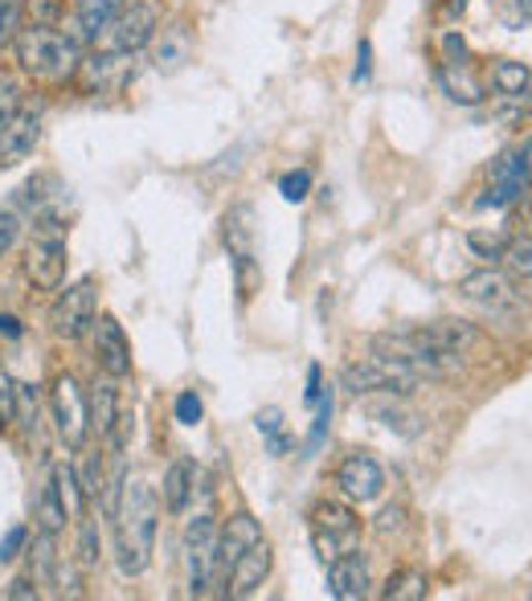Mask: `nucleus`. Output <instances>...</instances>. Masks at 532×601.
I'll return each mask as SVG.
<instances>
[{
    "label": "nucleus",
    "mask_w": 532,
    "mask_h": 601,
    "mask_svg": "<svg viewBox=\"0 0 532 601\" xmlns=\"http://www.w3.org/2000/svg\"><path fill=\"white\" fill-rule=\"evenodd\" d=\"M115 524V564L123 577H140L152 564L156 552V532H160V499L144 479L123 483L120 504L111 511Z\"/></svg>",
    "instance_id": "1"
},
{
    "label": "nucleus",
    "mask_w": 532,
    "mask_h": 601,
    "mask_svg": "<svg viewBox=\"0 0 532 601\" xmlns=\"http://www.w3.org/2000/svg\"><path fill=\"white\" fill-rule=\"evenodd\" d=\"M369 356L377 364H386L389 373L410 376L418 385H422V381H454V376L463 373V356H459V352L426 340V335L413 332V328L372 335Z\"/></svg>",
    "instance_id": "2"
},
{
    "label": "nucleus",
    "mask_w": 532,
    "mask_h": 601,
    "mask_svg": "<svg viewBox=\"0 0 532 601\" xmlns=\"http://www.w3.org/2000/svg\"><path fill=\"white\" fill-rule=\"evenodd\" d=\"M13 54L17 66L25 70L33 82H50V86H62L79 74L82 66V45L79 38H70L53 25H25L13 38Z\"/></svg>",
    "instance_id": "3"
},
{
    "label": "nucleus",
    "mask_w": 532,
    "mask_h": 601,
    "mask_svg": "<svg viewBox=\"0 0 532 601\" xmlns=\"http://www.w3.org/2000/svg\"><path fill=\"white\" fill-rule=\"evenodd\" d=\"M66 234H62V221L58 217H41L38 234L25 250V274L38 291H62L66 282Z\"/></svg>",
    "instance_id": "4"
},
{
    "label": "nucleus",
    "mask_w": 532,
    "mask_h": 601,
    "mask_svg": "<svg viewBox=\"0 0 532 601\" xmlns=\"http://www.w3.org/2000/svg\"><path fill=\"white\" fill-rule=\"evenodd\" d=\"M50 410H53V429L66 450H82L86 438H91V401H86V388L74 381V376H58L50 393Z\"/></svg>",
    "instance_id": "5"
},
{
    "label": "nucleus",
    "mask_w": 532,
    "mask_h": 601,
    "mask_svg": "<svg viewBox=\"0 0 532 601\" xmlns=\"http://www.w3.org/2000/svg\"><path fill=\"white\" fill-rule=\"evenodd\" d=\"M94 320H99V287H94V279L74 282V287H66V291L53 299L50 332L58 340H79V335L91 332Z\"/></svg>",
    "instance_id": "6"
},
{
    "label": "nucleus",
    "mask_w": 532,
    "mask_h": 601,
    "mask_svg": "<svg viewBox=\"0 0 532 601\" xmlns=\"http://www.w3.org/2000/svg\"><path fill=\"white\" fill-rule=\"evenodd\" d=\"M357 540H360V520L352 508H345V504H319L311 511V548H316V557L324 564L336 561L348 548H357Z\"/></svg>",
    "instance_id": "7"
},
{
    "label": "nucleus",
    "mask_w": 532,
    "mask_h": 601,
    "mask_svg": "<svg viewBox=\"0 0 532 601\" xmlns=\"http://www.w3.org/2000/svg\"><path fill=\"white\" fill-rule=\"evenodd\" d=\"M213 564H217V524L209 511L185 528V586L193 598H205L213 586Z\"/></svg>",
    "instance_id": "8"
},
{
    "label": "nucleus",
    "mask_w": 532,
    "mask_h": 601,
    "mask_svg": "<svg viewBox=\"0 0 532 601\" xmlns=\"http://www.w3.org/2000/svg\"><path fill=\"white\" fill-rule=\"evenodd\" d=\"M135 79V54H127V50H99V54L82 58L79 74H74V82L82 86V94H103V99H111V94H123L127 91V82Z\"/></svg>",
    "instance_id": "9"
},
{
    "label": "nucleus",
    "mask_w": 532,
    "mask_h": 601,
    "mask_svg": "<svg viewBox=\"0 0 532 601\" xmlns=\"http://www.w3.org/2000/svg\"><path fill=\"white\" fill-rule=\"evenodd\" d=\"M254 214L246 205L238 209H229L226 221H222V238H226V250H229V262H234V274H238V291L242 299H250L254 287L263 282L258 267H254Z\"/></svg>",
    "instance_id": "10"
},
{
    "label": "nucleus",
    "mask_w": 532,
    "mask_h": 601,
    "mask_svg": "<svg viewBox=\"0 0 532 601\" xmlns=\"http://www.w3.org/2000/svg\"><path fill=\"white\" fill-rule=\"evenodd\" d=\"M459 294H463L467 303L492 311V315H516V311L524 308L520 291L500 270H471V274H463V279H459Z\"/></svg>",
    "instance_id": "11"
},
{
    "label": "nucleus",
    "mask_w": 532,
    "mask_h": 601,
    "mask_svg": "<svg viewBox=\"0 0 532 601\" xmlns=\"http://www.w3.org/2000/svg\"><path fill=\"white\" fill-rule=\"evenodd\" d=\"M532 185V168H529V152L524 147H512L500 160L492 164V185H488V197L479 205H492V209H508L516 205Z\"/></svg>",
    "instance_id": "12"
},
{
    "label": "nucleus",
    "mask_w": 532,
    "mask_h": 601,
    "mask_svg": "<svg viewBox=\"0 0 532 601\" xmlns=\"http://www.w3.org/2000/svg\"><path fill=\"white\" fill-rule=\"evenodd\" d=\"M340 381H345V388H352L357 397H410V393H418V381H410V376H401V373H389L386 364H377L372 356L360 364H348L345 373H340Z\"/></svg>",
    "instance_id": "13"
},
{
    "label": "nucleus",
    "mask_w": 532,
    "mask_h": 601,
    "mask_svg": "<svg viewBox=\"0 0 532 601\" xmlns=\"http://www.w3.org/2000/svg\"><path fill=\"white\" fill-rule=\"evenodd\" d=\"M160 29V13L152 0H132V4H123V13L115 17V25L106 29L111 33V45L115 50H127V54H140L147 41L156 38Z\"/></svg>",
    "instance_id": "14"
},
{
    "label": "nucleus",
    "mask_w": 532,
    "mask_h": 601,
    "mask_svg": "<svg viewBox=\"0 0 532 601\" xmlns=\"http://www.w3.org/2000/svg\"><path fill=\"white\" fill-rule=\"evenodd\" d=\"M94 361L115 381H123V376L132 373V344H127L123 323L115 315H99L94 320Z\"/></svg>",
    "instance_id": "15"
},
{
    "label": "nucleus",
    "mask_w": 532,
    "mask_h": 601,
    "mask_svg": "<svg viewBox=\"0 0 532 601\" xmlns=\"http://www.w3.org/2000/svg\"><path fill=\"white\" fill-rule=\"evenodd\" d=\"M254 540H263V528H258V520H254L250 511H238V516H229L226 528L217 532V564H213V586H226L229 564L238 561V557L254 545Z\"/></svg>",
    "instance_id": "16"
},
{
    "label": "nucleus",
    "mask_w": 532,
    "mask_h": 601,
    "mask_svg": "<svg viewBox=\"0 0 532 601\" xmlns=\"http://www.w3.org/2000/svg\"><path fill=\"white\" fill-rule=\"evenodd\" d=\"M266 577H270V545H266V536H263V540H254L238 561L229 564L222 593H226V598H254V593L263 589Z\"/></svg>",
    "instance_id": "17"
},
{
    "label": "nucleus",
    "mask_w": 532,
    "mask_h": 601,
    "mask_svg": "<svg viewBox=\"0 0 532 601\" xmlns=\"http://www.w3.org/2000/svg\"><path fill=\"white\" fill-rule=\"evenodd\" d=\"M336 487L357 504H372L377 495L386 491V470L377 467L372 455H348L336 470Z\"/></svg>",
    "instance_id": "18"
},
{
    "label": "nucleus",
    "mask_w": 532,
    "mask_h": 601,
    "mask_svg": "<svg viewBox=\"0 0 532 601\" xmlns=\"http://www.w3.org/2000/svg\"><path fill=\"white\" fill-rule=\"evenodd\" d=\"M41 139V115L38 111H17L13 120L0 127V164H21L33 156V147Z\"/></svg>",
    "instance_id": "19"
},
{
    "label": "nucleus",
    "mask_w": 532,
    "mask_h": 601,
    "mask_svg": "<svg viewBox=\"0 0 532 601\" xmlns=\"http://www.w3.org/2000/svg\"><path fill=\"white\" fill-rule=\"evenodd\" d=\"M328 593L336 601H360L369 593V561L357 548H348L336 561H328Z\"/></svg>",
    "instance_id": "20"
},
{
    "label": "nucleus",
    "mask_w": 532,
    "mask_h": 601,
    "mask_svg": "<svg viewBox=\"0 0 532 601\" xmlns=\"http://www.w3.org/2000/svg\"><path fill=\"white\" fill-rule=\"evenodd\" d=\"M193 491H197V470H193V463H188V458H176L173 467L164 470V491H160V504H164V511L181 516V511L188 508Z\"/></svg>",
    "instance_id": "21"
},
{
    "label": "nucleus",
    "mask_w": 532,
    "mask_h": 601,
    "mask_svg": "<svg viewBox=\"0 0 532 601\" xmlns=\"http://www.w3.org/2000/svg\"><path fill=\"white\" fill-rule=\"evenodd\" d=\"M123 13V0H74V17H79V38L94 41L115 25Z\"/></svg>",
    "instance_id": "22"
},
{
    "label": "nucleus",
    "mask_w": 532,
    "mask_h": 601,
    "mask_svg": "<svg viewBox=\"0 0 532 601\" xmlns=\"http://www.w3.org/2000/svg\"><path fill=\"white\" fill-rule=\"evenodd\" d=\"M86 401H91V429H99V438H106V434L115 429V417H120V393H115V376L103 373V381H94V393Z\"/></svg>",
    "instance_id": "23"
},
{
    "label": "nucleus",
    "mask_w": 532,
    "mask_h": 601,
    "mask_svg": "<svg viewBox=\"0 0 532 601\" xmlns=\"http://www.w3.org/2000/svg\"><path fill=\"white\" fill-rule=\"evenodd\" d=\"M413 332H422L426 340L451 348V352H459V356H463L467 348L479 344L475 328H471V323H459V320H430V323H422V328H413Z\"/></svg>",
    "instance_id": "24"
},
{
    "label": "nucleus",
    "mask_w": 532,
    "mask_h": 601,
    "mask_svg": "<svg viewBox=\"0 0 532 601\" xmlns=\"http://www.w3.org/2000/svg\"><path fill=\"white\" fill-rule=\"evenodd\" d=\"M33 520H38V532H66V524H70V511L66 504H62V495H58V487H53V479L45 483L38 491V499H33Z\"/></svg>",
    "instance_id": "25"
},
{
    "label": "nucleus",
    "mask_w": 532,
    "mask_h": 601,
    "mask_svg": "<svg viewBox=\"0 0 532 601\" xmlns=\"http://www.w3.org/2000/svg\"><path fill=\"white\" fill-rule=\"evenodd\" d=\"M439 82H442V91L451 94L454 103H467V107H475V103H483V86H479V82L471 79V70H467V62H442Z\"/></svg>",
    "instance_id": "26"
},
{
    "label": "nucleus",
    "mask_w": 532,
    "mask_h": 601,
    "mask_svg": "<svg viewBox=\"0 0 532 601\" xmlns=\"http://www.w3.org/2000/svg\"><path fill=\"white\" fill-rule=\"evenodd\" d=\"M492 86L504 99H529L532 91V70L524 62H512V58H500L492 66Z\"/></svg>",
    "instance_id": "27"
},
{
    "label": "nucleus",
    "mask_w": 532,
    "mask_h": 601,
    "mask_svg": "<svg viewBox=\"0 0 532 601\" xmlns=\"http://www.w3.org/2000/svg\"><path fill=\"white\" fill-rule=\"evenodd\" d=\"M50 479H53V487H58V495H62V504H66L70 520H82L91 499H86V491H82L79 470L70 467V463H58V467L50 470Z\"/></svg>",
    "instance_id": "28"
},
{
    "label": "nucleus",
    "mask_w": 532,
    "mask_h": 601,
    "mask_svg": "<svg viewBox=\"0 0 532 601\" xmlns=\"http://www.w3.org/2000/svg\"><path fill=\"white\" fill-rule=\"evenodd\" d=\"M381 598H386V601H418V598H426V573H422V569H401V573H393L386 581Z\"/></svg>",
    "instance_id": "29"
},
{
    "label": "nucleus",
    "mask_w": 532,
    "mask_h": 601,
    "mask_svg": "<svg viewBox=\"0 0 532 601\" xmlns=\"http://www.w3.org/2000/svg\"><path fill=\"white\" fill-rule=\"evenodd\" d=\"M500 262H504L516 279H532V234H512V238L504 241V255H500Z\"/></svg>",
    "instance_id": "30"
},
{
    "label": "nucleus",
    "mask_w": 532,
    "mask_h": 601,
    "mask_svg": "<svg viewBox=\"0 0 532 601\" xmlns=\"http://www.w3.org/2000/svg\"><path fill=\"white\" fill-rule=\"evenodd\" d=\"M401 401H406V397H398V405H393V397H389V401H372V405H369V414L377 417L381 426L398 429V434H413V429H418V426H413L418 417H413L410 410L401 405Z\"/></svg>",
    "instance_id": "31"
},
{
    "label": "nucleus",
    "mask_w": 532,
    "mask_h": 601,
    "mask_svg": "<svg viewBox=\"0 0 532 601\" xmlns=\"http://www.w3.org/2000/svg\"><path fill=\"white\" fill-rule=\"evenodd\" d=\"M258 434L266 438V450H270L275 458L287 455V446H291V442H287V434H283V414L275 410V405L258 414Z\"/></svg>",
    "instance_id": "32"
},
{
    "label": "nucleus",
    "mask_w": 532,
    "mask_h": 601,
    "mask_svg": "<svg viewBox=\"0 0 532 601\" xmlns=\"http://www.w3.org/2000/svg\"><path fill=\"white\" fill-rule=\"evenodd\" d=\"M164 38H168V41H160L156 66H160V70H176L181 62H185V54H188V41H185V33H181V29L164 33Z\"/></svg>",
    "instance_id": "33"
},
{
    "label": "nucleus",
    "mask_w": 532,
    "mask_h": 601,
    "mask_svg": "<svg viewBox=\"0 0 532 601\" xmlns=\"http://www.w3.org/2000/svg\"><path fill=\"white\" fill-rule=\"evenodd\" d=\"M79 564L82 569H94V564H99V524L86 520V516H82L79 524Z\"/></svg>",
    "instance_id": "34"
},
{
    "label": "nucleus",
    "mask_w": 532,
    "mask_h": 601,
    "mask_svg": "<svg viewBox=\"0 0 532 601\" xmlns=\"http://www.w3.org/2000/svg\"><path fill=\"white\" fill-rule=\"evenodd\" d=\"M17 111H25V94L13 79H0V127L13 120Z\"/></svg>",
    "instance_id": "35"
},
{
    "label": "nucleus",
    "mask_w": 532,
    "mask_h": 601,
    "mask_svg": "<svg viewBox=\"0 0 532 601\" xmlns=\"http://www.w3.org/2000/svg\"><path fill=\"white\" fill-rule=\"evenodd\" d=\"M279 193H283V200H291V205L307 200V193H311V173H307V168H295V173H287L279 180Z\"/></svg>",
    "instance_id": "36"
},
{
    "label": "nucleus",
    "mask_w": 532,
    "mask_h": 601,
    "mask_svg": "<svg viewBox=\"0 0 532 601\" xmlns=\"http://www.w3.org/2000/svg\"><path fill=\"white\" fill-rule=\"evenodd\" d=\"M17 422V381L0 369V429Z\"/></svg>",
    "instance_id": "37"
},
{
    "label": "nucleus",
    "mask_w": 532,
    "mask_h": 601,
    "mask_svg": "<svg viewBox=\"0 0 532 601\" xmlns=\"http://www.w3.org/2000/svg\"><path fill=\"white\" fill-rule=\"evenodd\" d=\"M21 9L29 13V25H53L62 17V0H25Z\"/></svg>",
    "instance_id": "38"
},
{
    "label": "nucleus",
    "mask_w": 532,
    "mask_h": 601,
    "mask_svg": "<svg viewBox=\"0 0 532 601\" xmlns=\"http://www.w3.org/2000/svg\"><path fill=\"white\" fill-rule=\"evenodd\" d=\"M319 414H316V426H311V450H316L319 442H324V434H328V422H332V388H319Z\"/></svg>",
    "instance_id": "39"
},
{
    "label": "nucleus",
    "mask_w": 532,
    "mask_h": 601,
    "mask_svg": "<svg viewBox=\"0 0 532 601\" xmlns=\"http://www.w3.org/2000/svg\"><path fill=\"white\" fill-rule=\"evenodd\" d=\"M29 532H25V524H13L9 532H4V540H0V564H9L21 557V548H25Z\"/></svg>",
    "instance_id": "40"
},
{
    "label": "nucleus",
    "mask_w": 532,
    "mask_h": 601,
    "mask_svg": "<svg viewBox=\"0 0 532 601\" xmlns=\"http://www.w3.org/2000/svg\"><path fill=\"white\" fill-rule=\"evenodd\" d=\"M21 25V0H0V45L17 38Z\"/></svg>",
    "instance_id": "41"
},
{
    "label": "nucleus",
    "mask_w": 532,
    "mask_h": 601,
    "mask_svg": "<svg viewBox=\"0 0 532 601\" xmlns=\"http://www.w3.org/2000/svg\"><path fill=\"white\" fill-rule=\"evenodd\" d=\"M17 238H21V217L13 209H0V258L13 250Z\"/></svg>",
    "instance_id": "42"
},
{
    "label": "nucleus",
    "mask_w": 532,
    "mask_h": 601,
    "mask_svg": "<svg viewBox=\"0 0 532 601\" xmlns=\"http://www.w3.org/2000/svg\"><path fill=\"white\" fill-rule=\"evenodd\" d=\"M201 417H205V405H201L197 393H181V397H176V422H181V426H197Z\"/></svg>",
    "instance_id": "43"
},
{
    "label": "nucleus",
    "mask_w": 532,
    "mask_h": 601,
    "mask_svg": "<svg viewBox=\"0 0 532 601\" xmlns=\"http://www.w3.org/2000/svg\"><path fill=\"white\" fill-rule=\"evenodd\" d=\"M467 246L475 250L479 258H492V262H500V255H504V238H483V234H467Z\"/></svg>",
    "instance_id": "44"
},
{
    "label": "nucleus",
    "mask_w": 532,
    "mask_h": 601,
    "mask_svg": "<svg viewBox=\"0 0 532 601\" xmlns=\"http://www.w3.org/2000/svg\"><path fill=\"white\" fill-rule=\"evenodd\" d=\"M372 74V45L369 41H360V50H357V70H352V82H369Z\"/></svg>",
    "instance_id": "45"
},
{
    "label": "nucleus",
    "mask_w": 532,
    "mask_h": 601,
    "mask_svg": "<svg viewBox=\"0 0 532 601\" xmlns=\"http://www.w3.org/2000/svg\"><path fill=\"white\" fill-rule=\"evenodd\" d=\"M442 50H447V62H467V45L459 33H447V38H442Z\"/></svg>",
    "instance_id": "46"
},
{
    "label": "nucleus",
    "mask_w": 532,
    "mask_h": 601,
    "mask_svg": "<svg viewBox=\"0 0 532 601\" xmlns=\"http://www.w3.org/2000/svg\"><path fill=\"white\" fill-rule=\"evenodd\" d=\"M319 388H324V385H319V369L311 364V369H307V393H304L307 405H316V401H319Z\"/></svg>",
    "instance_id": "47"
},
{
    "label": "nucleus",
    "mask_w": 532,
    "mask_h": 601,
    "mask_svg": "<svg viewBox=\"0 0 532 601\" xmlns=\"http://www.w3.org/2000/svg\"><path fill=\"white\" fill-rule=\"evenodd\" d=\"M4 598H38V581L29 586L25 577H21V581H13V589H4Z\"/></svg>",
    "instance_id": "48"
},
{
    "label": "nucleus",
    "mask_w": 532,
    "mask_h": 601,
    "mask_svg": "<svg viewBox=\"0 0 532 601\" xmlns=\"http://www.w3.org/2000/svg\"><path fill=\"white\" fill-rule=\"evenodd\" d=\"M401 520V508H386L381 516H377V532H389V528H398Z\"/></svg>",
    "instance_id": "49"
},
{
    "label": "nucleus",
    "mask_w": 532,
    "mask_h": 601,
    "mask_svg": "<svg viewBox=\"0 0 532 601\" xmlns=\"http://www.w3.org/2000/svg\"><path fill=\"white\" fill-rule=\"evenodd\" d=\"M0 332H4V335H13V340H17V335H21V328H17L13 315H0Z\"/></svg>",
    "instance_id": "50"
},
{
    "label": "nucleus",
    "mask_w": 532,
    "mask_h": 601,
    "mask_svg": "<svg viewBox=\"0 0 532 601\" xmlns=\"http://www.w3.org/2000/svg\"><path fill=\"white\" fill-rule=\"evenodd\" d=\"M447 4H451V13H463L467 9V0H447Z\"/></svg>",
    "instance_id": "51"
},
{
    "label": "nucleus",
    "mask_w": 532,
    "mask_h": 601,
    "mask_svg": "<svg viewBox=\"0 0 532 601\" xmlns=\"http://www.w3.org/2000/svg\"><path fill=\"white\" fill-rule=\"evenodd\" d=\"M524 152H529V168H532V144H529V147H524Z\"/></svg>",
    "instance_id": "52"
}]
</instances>
